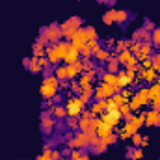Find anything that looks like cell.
<instances>
[{
    "label": "cell",
    "instance_id": "obj_29",
    "mask_svg": "<svg viewBox=\"0 0 160 160\" xmlns=\"http://www.w3.org/2000/svg\"><path fill=\"white\" fill-rule=\"evenodd\" d=\"M112 102H114V104H116V106H121V104H125V102H127V99H125V97H123V95H114V99H112Z\"/></svg>",
    "mask_w": 160,
    "mask_h": 160
},
{
    "label": "cell",
    "instance_id": "obj_1",
    "mask_svg": "<svg viewBox=\"0 0 160 160\" xmlns=\"http://www.w3.org/2000/svg\"><path fill=\"white\" fill-rule=\"evenodd\" d=\"M54 47L58 48L62 60H65V63H75L78 62L80 50L75 47V45H69V43H54Z\"/></svg>",
    "mask_w": 160,
    "mask_h": 160
},
{
    "label": "cell",
    "instance_id": "obj_5",
    "mask_svg": "<svg viewBox=\"0 0 160 160\" xmlns=\"http://www.w3.org/2000/svg\"><path fill=\"white\" fill-rule=\"evenodd\" d=\"M62 36H63V34H62V30H60L58 26H48V28L43 30V39L50 41V43H58Z\"/></svg>",
    "mask_w": 160,
    "mask_h": 160
},
{
    "label": "cell",
    "instance_id": "obj_41",
    "mask_svg": "<svg viewBox=\"0 0 160 160\" xmlns=\"http://www.w3.org/2000/svg\"><path fill=\"white\" fill-rule=\"evenodd\" d=\"M158 82H160V78H158Z\"/></svg>",
    "mask_w": 160,
    "mask_h": 160
},
{
    "label": "cell",
    "instance_id": "obj_35",
    "mask_svg": "<svg viewBox=\"0 0 160 160\" xmlns=\"http://www.w3.org/2000/svg\"><path fill=\"white\" fill-rule=\"evenodd\" d=\"M153 43H155V45H160V28H157V30L153 32Z\"/></svg>",
    "mask_w": 160,
    "mask_h": 160
},
{
    "label": "cell",
    "instance_id": "obj_39",
    "mask_svg": "<svg viewBox=\"0 0 160 160\" xmlns=\"http://www.w3.org/2000/svg\"><path fill=\"white\" fill-rule=\"evenodd\" d=\"M38 160H52V157H50V153H43Z\"/></svg>",
    "mask_w": 160,
    "mask_h": 160
},
{
    "label": "cell",
    "instance_id": "obj_24",
    "mask_svg": "<svg viewBox=\"0 0 160 160\" xmlns=\"http://www.w3.org/2000/svg\"><path fill=\"white\" fill-rule=\"evenodd\" d=\"M128 106H130V110H136V112H138V110H140V106H143V104H142V102H140V99H138V97H136V95H134V97H132V101H130V104H128Z\"/></svg>",
    "mask_w": 160,
    "mask_h": 160
},
{
    "label": "cell",
    "instance_id": "obj_11",
    "mask_svg": "<svg viewBox=\"0 0 160 160\" xmlns=\"http://www.w3.org/2000/svg\"><path fill=\"white\" fill-rule=\"evenodd\" d=\"M45 54H47V60H48L52 65H56V63L62 60V56H60V52H58L56 47H48V48L45 50Z\"/></svg>",
    "mask_w": 160,
    "mask_h": 160
},
{
    "label": "cell",
    "instance_id": "obj_13",
    "mask_svg": "<svg viewBox=\"0 0 160 160\" xmlns=\"http://www.w3.org/2000/svg\"><path fill=\"white\" fill-rule=\"evenodd\" d=\"M158 123H160L158 110H151V112H147V114H145V125L155 127V125H158Z\"/></svg>",
    "mask_w": 160,
    "mask_h": 160
},
{
    "label": "cell",
    "instance_id": "obj_27",
    "mask_svg": "<svg viewBox=\"0 0 160 160\" xmlns=\"http://www.w3.org/2000/svg\"><path fill=\"white\" fill-rule=\"evenodd\" d=\"M127 17H128L127 11H114V19H116V22H123Z\"/></svg>",
    "mask_w": 160,
    "mask_h": 160
},
{
    "label": "cell",
    "instance_id": "obj_10",
    "mask_svg": "<svg viewBox=\"0 0 160 160\" xmlns=\"http://www.w3.org/2000/svg\"><path fill=\"white\" fill-rule=\"evenodd\" d=\"M102 84H108V86H112L114 88V91H118L121 86H119V78H118V75H114V73H106L104 77H102Z\"/></svg>",
    "mask_w": 160,
    "mask_h": 160
},
{
    "label": "cell",
    "instance_id": "obj_36",
    "mask_svg": "<svg viewBox=\"0 0 160 160\" xmlns=\"http://www.w3.org/2000/svg\"><path fill=\"white\" fill-rule=\"evenodd\" d=\"M71 160H89V158H88V157H84L80 151H75V153H73V158H71Z\"/></svg>",
    "mask_w": 160,
    "mask_h": 160
},
{
    "label": "cell",
    "instance_id": "obj_15",
    "mask_svg": "<svg viewBox=\"0 0 160 160\" xmlns=\"http://www.w3.org/2000/svg\"><path fill=\"white\" fill-rule=\"evenodd\" d=\"M104 108H108V99L106 101H99L95 104H91V116H99L104 112Z\"/></svg>",
    "mask_w": 160,
    "mask_h": 160
},
{
    "label": "cell",
    "instance_id": "obj_9",
    "mask_svg": "<svg viewBox=\"0 0 160 160\" xmlns=\"http://www.w3.org/2000/svg\"><path fill=\"white\" fill-rule=\"evenodd\" d=\"M71 39H73L71 45H75L77 48H82V47L88 43V38H86V32H84V30H77V32L73 34V38H71Z\"/></svg>",
    "mask_w": 160,
    "mask_h": 160
},
{
    "label": "cell",
    "instance_id": "obj_7",
    "mask_svg": "<svg viewBox=\"0 0 160 160\" xmlns=\"http://www.w3.org/2000/svg\"><path fill=\"white\" fill-rule=\"evenodd\" d=\"M71 147H86V145H89V136L86 134V132H80V134H77L75 138H73V142L69 143Z\"/></svg>",
    "mask_w": 160,
    "mask_h": 160
},
{
    "label": "cell",
    "instance_id": "obj_37",
    "mask_svg": "<svg viewBox=\"0 0 160 160\" xmlns=\"http://www.w3.org/2000/svg\"><path fill=\"white\" fill-rule=\"evenodd\" d=\"M142 140H143V138H142L140 134H132V142H134L136 145H140V143H142Z\"/></svg>",
    "mask_w": 160,
    "mask_h": 160
},
{
    "label": "cell",
    "instance_id": "obj_6",
    "mask_svg": "<svg viewBox=\"0 0 160 160\" xmlns=\"http://www.w3.org/2000/svg\"><path fill=\"white\" fill-rule=\"evenodd\" d=\"M114 93V88L108 86V84H102L99 88H95V99L97 101H104V99H110V95Z\"/></svg>",
    "mask_w": 160,
    "mask_h": 160
},
{
    "label": "cell",
    "instance_id": "obj_3",
    "mask_svg": "<svg viewBox=\"0 0 160 160\" xmlns=\"http://www.w3.org/2000/svg\"><path fill=\"white\" fill-rule=\"evenodd\" d=\"M101 119H102V123H106V125H110V127L114 128V127L119 123V119H121V110H119V106H116V104L108 106V112L101 114Z\"/></svg>",
    "mask_w": 160,
    "mask_h": 160
},
{
    "label": "cell",
    "instance_id": "obj_8",
    "mask_svg": "<svg viewBox=\"0 0 160 160\" xmlns=\"http://www.w3.org/2000/svg\"><path fill=\"white\" fill-rule=\"evenodd\" d=\"M138 128H140L138 125H134L132 121H128V123H127V125L119 130V138H121V140H125V138H128V136L136 134V130H138Z\"/></svg>",
    "mask_w": 160,
    "mask_h": 160
},
{
    "label": "cell",
    "instance_id": "obj_30",
    "mask_svg": "<svg viewBox=\"0 0 160 160\" xmlns=\"http://www.w3.org/2000/svg\"><path fill=\"white\" fill-rule=\"evenodd\" d=\"M119 110H121V116H127V118L130 119V106H128L127 102H125V104H121Z\"/></svg>",
    "mask_w": 160,
    "mask_h": 160
},
{
    "label": "cell",
    "instance_id": "obj_33",
    "mask_svg": "<svg viewBox=\"0 0 160 160\" xmlns=\"http://www.w3.org/2000/svg\"><path fill=\"white\" fill-rule=\"evenodd\" d=\"M84 32H86V38H88V39H95V38H97V32H95L93 28H86Z\"/></svg>",
    "mask_w": 160,
    "mask_h": 160
},
{
    "label": "cell",
    "instance_id": "obj_14",
    "mask_svg": "<svg viewBox=\"0 0 160 160\" xmlns=\"http://www.w3.org/2000/svg\"><path fill=\"white\" fill-rule=\"evenodd\" d=\"M95 132H97V136L99 138H106V136H110L112 134V127L110 125H106V123H102V119H101V123L97 125V128H95Z\"/></svg>",
    "mask_w": 160,
    "mask_h": 160
},
{
    "label": "cell",
    "instance_id": "obj_2",
    "mask_svg": "<svg viewBox=\"0 0 160 160\" xmlns=\"http://www.w3.org/2000/svg\"><path fill=\"white\" fill-rule=\"evenodd\" d=\"M58 84H60V80L56 77H47L43 80V86H41V95L45 99H52L58 91Z\"/></svg>",
    "mask_w": 160,
    "mask_h": 160
},
{
    "label": "cell",
    "instance_id": "obj_18",
    "mask_svg": "<svg viewBox=\"0 0 160 160\" xmlns=\"http://www.w3.org/2000/svg\"><path fill=\"white\" fill-rule=\"evenodd\" d=\"M78 127H80V130H82V132H86V130L91 127V119H89V116H84V118H80Z\"/></svg>",
    "mask_w": 160,
    "mask_h": 160
},
{
    "label": "cell",
    "instance_id": "obj_26",
    "mask_svg": "<svg viewBox=\"0 0 160 160\" xmlns=\"http://www.w3.org/2000/svg\"><path fill=\"white\" fill-rule=\"evenodd\" d=\"M118 78H119V86H121V88H123V86H128V84L132 82V80L127 77V73H119V75H118Z\"/></svg>",
    "mask_w": 160,
    "mask_h": 160
},
{
    "label": "cell",
    "instance_id": "obj_34",
    "mask_svg": "<svg viewBox=\"0 0 160 160\" xmlns=\"http://www.w3.org/2000/svg\"><path fill=\"white\" fill-rule=\"evenodd\" d=\"M142 157H143L142 149H134V151L130 153V158H132V160H138V158H142Z\"/></svg>",
    "mask_w": 160,
    "mask_h": 160
},
{
    "label": "cell",
    "instance_id": "obj_23",
    "mask_svg": "<svg viewBox=\"0 0 160 160\" xmlns=\"http://www.w3.org/2000/svg\"><path fill=\"white\" fill-rule=\"evenodd\" d=\"M56 78L58 80L67 78V67H56Z\"/></svg>",
    "mask_w": 160,
    "mask_h": 160
},
{
    "label": "cell",
    "instance_id": "obj_4",
    "mask_svg": "<svg viewBox=\"0 0 160 160\" xmlns=\"http://www.w3.org/2000/svg\"><path fill=\"white\" fill-rule=\"evenodd\" d=\"M82 108H84V101L71 97V99L67 101V104H65V114H67L69 118H78L80 112H82Z\"/></svg>",
    "mask_w": 160,
    "mask_h": 160
},
{
    "label": "cell",
    "instance_id": "obj_19",
    "mask_svg": "<svg viewBox=\"0 0 160 160\" xmlns=\"http://www.w3.org/2000/svg\"><path fill=\"white\" fill-rule=\"evenodd\" d=\"M119 62L116 60V58H108V73H116L118 69H119Z\"/></svg>",
    "mask_w": 160,
    "mask_h": 160
},
{
    "label": "cell",
    "instance_id": "obj_25",
    "mask_svg": "<svg viewBox=\"0 0 160 160\" xmlns=\"http://www.w3.org/2000/svg\"><path fill=\"white\" fill-rule=\"evenodd\" d=\"M52 127H54V119H50V118H45V119H43V130H45V132L52 130Z\"/></svg>",
    "mask_w": 160,
    "mask_h": 160
},
{
    "label": "cell",
    "instance_id": "obj_40",
    "mask_svg": "<svg viewBox=\"0 0 160 160\" xmlns=\"http://www.w3.org/2000/svg\"><path fill=\"white\" fill-rule=\"evenodd\" d=\"M158 114H160V108H158Z\"/></svg>",
    "mask_w": 160,
    "mask_h": 160
},
{
    "label": "cell",
    "instance_id": "obj_17",
    "mask_svg": "<svg viewBox=\"0 0 160 160\" xmlns=\"http://www.w3.org/2000/svg\"><path fill=\"white\" fill-rule=\"evenodd\" d=\"M130 60H132V54H130V50H127V48L121 50L119 56H118V62H119V63H128Z\"/></svg>",
    "mask_w": 160,
    "mask_h": 160
},
{
    "label": "cell",
    "instance_id": "obj_16",
    "mask_svg": "<svg viewBox=\"0 0 160 160\" xmlns=\"http://www.w3.org/2000/svg\"><path fill=\"white\" fill-rule=\"evenodd\" d=\"M136 97L140 99V102H142V104H147V102H149V99H151V91H149L147 88H142V89L136 93Z\"/></svg>",
    "mask_w": 160,
    "mask_h": 160
},
{
    "label": "cell",
    "instance_id": "obj_28",
    "mask_svg": "<svg viewBox=\"0 0 160 160\" xmlns=\"http://www.w3.org/2000/svg\"><path fill=\"white\" fill-rule=\"evenodd\" d=\"M149 91H151V101H153L155 97H158V95H160V82H157V84H153V88H151Z\"/></svg>",
    "mask_w": 160,
    "mask_h": 160
},
{
    "label": "cell",
    "instance_id": "obj_21",
    "mask_svg": "<svg viewBox=\"0 0 160 160\" xmlns=\"http://www.w3.org/2000/svg\"><path fill=\"white\" fill-rule=\"evenodd\" d=\"M95 58H97L99 62H102V60H108V58H110V54H108L104 48H97V50H95Z\"/></svg>",
    "mask_w": 160,
    "mask_h": 160
},
{
    "label": "cell",
    "instance_id": "obj_38",
    "mask_svg": "<svg viewBox=\"0 0 160 160\" xmlns=\"http://www.w3.org/2000/svg\"><path fill=\"white\" fill-rule=\"evenodd\" d=\"M153 108H155V110H158V108H160V95L153 99Z\"/></svg>",
    "mask_w": 160,
    "mask_h": 160
},
{
    "label": "cell",
    "instance_id": "obj_31",
    "mask_svg": "<svg viewBox=\"0 0 160 160\" xmlns=\"http://www.w3.org/2000/svg\"><path fill=\"white\" fill-rule=\"evenodd\" d=\"M104 22L106 24H112V22H116V19H114V11H108V13H104Z\"/></svg>",
    "mask_w": 160,
    "mask_h": 160
},
{
    "label": "cell",
    "instance_id": "obj_12",
    "mask_svg": "<svg viewBox=\"0 0 160 160\" xmlns=\"http://www.w3.org/2000/svg\"><path fill=\"white\" fill-rule=\"evenodd\" d=\"M65 67H67V78H75L80 71L84 69V63L82 62H75V63H69Z\"/></svg>",
    "mask_w": 160,
    "mask_h": 160
},
{
    "label": "cell",
    "instance_id": "obj_32",
    "mask_svg": "<svg viewBox=\"0 0 160 160\" xmlns=\"http://www.w3.org/2000/svg\"><path fill=\"white\" fill-rule=\"evenodd\" d=\"M45 52H43V47H41V43H36L34 45V56L36 58H39V56H43Z\"/></svg>",
    "mask_w": 160,
    "mask_h": 160
},
{
    "label": "cell",
    "instance_id": "obj_20",
    "mask_svg": "<svg viewBox=\"0 0 160 160\" xmlns=\"http://www.w3.org/2000/svg\"><path fill=\"white\" fill-rule=\"evenodd\" d=\"M28 63H30V71H32V73H39V71H43V67L39 65V60H38V58L30 60Z\"/></svg>",
    "mask_w": 160,
    "mask_h": 160
},
{
    "label": "cell",
    "instance_id": "obj_22",
    "mask_svg": "<svg viewBox=\"0 0 160 160\" xmlns=\"http://www.w3.org/2000/svg\"><path fill=\"white\" fill-rule=\"evenodd\" d=\"M52 116L54 118H65L67 114H65V108L63 106H54L52 108Z\"/></svg>",
    "mask_w": 160,
    "mask_h": 160
}]
</instances>
